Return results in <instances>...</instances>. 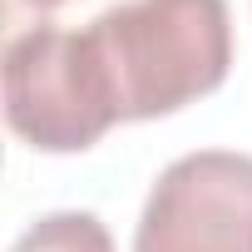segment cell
Instances as JSON below:
<instances>
[{"mask_svg": "<svg viewBox=\"0 0 252 252\" xmlns=\"http://www.w3.org/2000/svg\"><path fill=\"white\" fill-rule=\"evenodd\" d=\"M134 252H252V154L173 158L144 198Z\"/></svg>", "mask_w": 252, "mask_h": 252, "instance_id": "obj_2", "label": "cell"}, {"mask_svg": "<svg viewBox=\"0 0 252 252\" xmlns=\"http://www.w3.org/2000/svg\"><path fill=\"white\" fill-rule=\"evenodd\" d=\"M10 252H114V237L94 213L64 208V213H45L40 222H30Z\"/></svg>", "mask_w": 252, "mask_h": 252, "instance_id": "obj_3", "label": "cell"}, {"mask_svg": "<svg viewBox=\"0 0 252 252\" xmlns=\"http://www.w3.org/2000/svg\"><path fill=\"white\" fill-rule=\"evenodd\" d=\"M25 5H35V10H55V5H69V0H25Z\"/></svg>", "mask_w": 252, "mask_h": 252, "instance_id": "obj_4", "label": "cell"}, {"mask_svg": "<svg viewBox=\"0 0 252 252\" xmlns=\"http://www.w3.org/2000/svg\"><path fill=\"white\" fill-rule=\"evenodd\" d=\"M232 69L227 0H119L79 30L30 25L5 50V124L40 154H84L114 124L188 109Z\"/></svg>", "mask_w": 252, "mask_h": 252, "instance_id": "obj_1", "label": "cell"}]
</instances>
